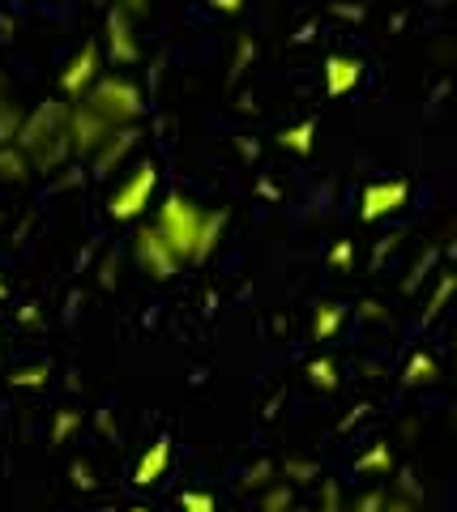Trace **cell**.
Masks as SVG:
<instances>
[{"label":"cell","mask_w":457,"mask_h":512,"mask_svg":"<svg viewBox=\"0 0 457 512\" xmlns=\"http://www.w3.org/2000/svg\"><path fill=\"white\" fill-rule=\"evenodd\" d=\"M150 227L163 235V244L176 252V261L201 265V261H210V252L218 248V239H223L227 214L201 210V205L193 197H184V192H167Z\"/></svg>","instance_id":"obj_1"},{"label":"cell","mask_w":457,"mask_h":512,"mask_svg":"<svg viewBox=\"0 0 457 512\" xmlns=\"http://www.w3.org/2000/svg\"><path fill=\"white\" fill-rule=\"evenodd\" d=\"M82 103L112 128H129L141 116V90L129 77H99V82L82 94Z\"/></svg>","instance_id":"obj_2"},{"label":"cell","mask_w":457,"mask_h":512,"mask_svg":"<svg viewBox=\"0 0 457 512\" xmlns=\"http://www.w3.org/2000/svg\"><path fill=\"white\" fill-rule=\"evenodd\" d=\"M154 188H159V167H154V163H137L120 180V188L107 197V214H112L116 222L141 218V214L150 210V201H154Z\"/></svg>","instance_id":"obj_3"},{"label":"cell","mask_w":457,"mask_h":512,"mask_svg":"<svg viewBox=\"0 0 457 512\" xmlns=\"http://www.w3.org/2000/svg\"><path fill=\"white\" fill-rule=\"evenodd\" d=\"M406 201H411V184L406 180H376L364 188V197H359V218L364 222L389 218V214H398Z\"/></svg>","instance_id":"obj_4"},{"label":"cell","mask_w":457,"mask_h":512,"mask_svg":"<svg viewBox=\"0 0 457 512\" xmlns=\"http://www.w3.org/2000/svg\"><path fill=\"white\" fill-rule=\"evenodd\" d=\"M133 252H137V265H141V269H150L154 278H171V274L180 269L176 252L163 244V235L154 231V227H137V235H133Z\"/></svg>","instance_id":"obj_5"},{"label":"cell","mask_w":457,"mask_h":512,"mask_svg":"<svg viewBox=\"0 0 457 512\" xmlns=\"http://www.w3.org/2000/svg\"><path fill=\"white\" fill-rule=\"evenodd\" d=\"M99 43H82V52L69 60V69L60 73V90H65V99H82V94L99 82Z\"/></svg>","instance_id":"obj_6"},{"label":"cell","mask_w":457,"mask_h":512,"mask_svg":"<svg viewBox=\"0 0 457 512\" xmlns=\"http://www.w3.org/2000/svg\"><path fill=\"white\" fill-rule=\"evenodd\" d=\"M107 56H112V64H120V69L137 60V39H133V26H129V13L124 9L107 13Z\"/></svg>","instance_id":"obj_7"},{"label":"cell","mask_w":457,"mask_h":512,"mask_svg":"<svg viewBox=\"0 0 457 512\" xmlns=\"http://www.w3.org/2000/svg\"><path fill=\"white\" fill-rule=\"evenodd\" d=\"M359 77H364V60H355V56H329L325 60V94L329 99L351 94L359 86Z\"/></svg>","instance_id":"obj_8"},{"label":"cell","mask_w":457,"mask_h":512,"mask_svg":"<svg viewBox=\"0 0 457 512\" xmlns=\"http://www.w3.org/2000/svg\"><path fill=\"white\" fill-rule=\"evenodd\" d=\"M171 466V440H154L146 453H141L137 461V470H133V483L137 487H154V483H163V474Z\"/></svg>","instance_id":"obj_9"},{"label":"cell","mask_w":457,"mask_h":512,"mask_svg":"<svg viewBox=\"0 0 457 512\" xmlns=\"http://www.w3.org/2000/svg\"><path fill=\"white\" fill-rule=\"evenodd\" d=\"M312 137H317V120H299V124H291V128H282V133H278V146L304 158V154H312Z\"/></svg>","instance_id":"obj_10"},{"label":"cell","mask_w":457,"mask_h":512,"mask_svg":"<svg viewBox=\"0 0 457 512\" xmlns=\"http://www.w3.org/2000/svg\"><path fill=\"white\" fill-rule=\"evenodd\" d=\"M342 303H321V308H317V316H312V338H317V342H329V338H334V333L342 329Z\"/></svg>","instance_id":"obj_11"},{"label":"cell","mask_w":457,"mask_h":512,"mask_svg":"<svg viewBox=\"0 0 457 512\" xmlns=\"http://www.w3.org/2000/svg\"><path fill=\"white\" fill-rule=\"evenodd\" d=\"M406 384H428V380H436V359L432 355H415L411 363H406V376H402Z\"/></svg>","instance_id":"obj_12"},{"label":"cell","mask_w":457,"mask_h":512,"mask_svg":"<svg viewBox=\"0 0 457 512\" xmlns=\"http://www.w3.org/2000/svg\"><path fill=\"white\" fill-rule=\"evenodd\" d=\"M176 504H180V512H218L210 491H180Z\"/></svg>","instance_id":"obj_13"},{"label":"cell","mask_w":457,"mask_h":512,"mask_svg":"<svg viewBox=\"0 0 457 512\" xmlns=\"http://www.w3.org/2000/svg\"><path fill=\"white\" fill-rule=\"evenodd\" d=\"M355 466L364 470V474H372V470H385V474H389V470H393V453H389V444H376L372 453H364V457L355 461Z\"/></svg>","instance_id":"obj_14"},{"label":"cell","mask_w":457,"mask_h":512,"mask_svg":"<svg viewBox=\"0 0 457 512\" xmlns=\"http://www.w3.org/2000/svg\"><path fill=\"white\" fill-rule=\"evenodd\" d=\"M308 376H312L317 389H338V367L329 363V359H312L308 363Z\"/></svg>","instance_id":"obj_15"},{"label":"cell","mask_w":457,"mask_h":512,"mask_svg":"<svg viewBox=\"0 0 457 512\" xmlns=\"http://www.w3.org/2000/svg\"><path fill=\"white\" fill-rule=\"evenodd\" d=\"M0 180H26V158H22V150L9 158V146H0Z\"/></svg>","instance_id":"obj_16"},{"label":"cell","mask_w":457,"mask_h":512,"mask_svg":"<svg viewBox=\"0 0 457 512\" xmlns=\"http://www.w3.org/2000/svg\"><path fill=\"white\" fill-rule=\"evenodd\" d=\"M43 380H47V367H22V372H13V376H9L13 389H39Z\"/></svg>","instance_id":"obj_17"},{"label":"cell","mask_w":457,"mask_h":512,"mask_svg":"<svg viewBox=\"0 0 457 512\" xmlns=\"http://www.w3.org/2000/svg\"><path fill=\"white\" fill-rule=\"evenodd\" d=\"M18 128H22L18 111H9V107H5V99H0V146H9V141L18 137Z\"/></svg>","instance_id":"obj_18"},{"label":"cell","mask_w":457,"mask_h":512,"mask_svg":"<svg viewBox=\"0 0 457 512\" xmlns=\"http://www.w3.org/2000/svg\"><path fill=\"white\" fill-rule=\"evenodd\" d=\"M329 265H334V269H351L355 265V244H351V239H338V244L329 248Z\"/></svg>","instance_id":"obj_19"},{"label":"cell","mask_w":457,"mask_h":512,"mask_svg":"<svg viewBox=\"0 0 457 512\" xmlns=\"http://www.w3.org/2000/svg\"><path fill=\"white\" fill-rule=\"evenodd\" d=\"M381 504H385V495L381 491H368V495H359V500L346 508V512H381Z\"/></svg>","instance_id":"obj_20"},{"label":"cell","mask_w":457,"mask_h":512,"mask_svg":"<svg viewBox=\"0 0 457 512\" xmlns=\"http://www.w3.org/2000/svg\"><path fill=\"white\" fill-rule=\"evenodd\" d=\"M77 423H82V414H73V410L60 414V419H56V444H65V440H69V431H73Z\"/></svg>","instance_id":"obj_21"},{"label":"cell","mask_w":457,"mask_h":512,"mask_svg":"<svg viewBox=\"0 0 457 512\" xmlns=\"http://www.w3.org/2000/svg\"><path fill=\"white\" fill-rule=\"evenodd\" d=\"M445 295H449V278L436 286V295H432V303H428V312H423V320H432V316L440 312V303H445Z\"/></svg>","instance_id":"obj_22"},{"label":"cell","mask_w":457,"mask_h":512,"mask_svg":"<svg viewBox=\"0 0 457 512\" xmlns=\"http://www.w3.org/2000/svg\"><path fill=\"white\" fill-rule=\"evenodd\" d=\"M270 512H278V508H291V491H274L270 495V504H265Z\"/></svg>","instance_id":"obj_23"},{"label":"cell","mask_w":457,"mask_h":512,"mask_svg":"<svg viewBox=\"0 0 457 512\" xmlns=\"http://www.w3.org/2000/svg\"><path fill=\"white\" fill-rule=\"evenodd\" d=\"M381 512H419V508H415L411 500H385V504H381Z\"/></svg>","instance_id":"obj_24"},{"label":"cell","mask_w":457,"mask_h":512,"mask_svg":"<svg viewBox=\"0 0 457 512\" xmlns=\"http://www.w3.org/2000/svg\"><path fill=\"white\" fill-rule=\"evenodd\" d=\"M210 5H214L218 13H240V9H244V0H210Z\"/></svg>","instance_id":"obj_25"},{"label":"cell","mask_w":457,"mask_h":512,"mask_svg":"<svg viewBox=\"0 0 457 512\" xmlns=\"http://www.w3.org/2000/svg\"><path fill=\"white\" fill-rule=\"evenodd\" d=\"M73 483H77V487H94V478H90L86 466H73Z\"/></svg>","instance_id":"obj_26"},{"label":"cell","mask_w":457,"mask_h":512,"mask_svg":"<svg viewBox=\"0 0 457 512\" xmlns=\"http://www.w3.org/2000/svg\"><path fill=\"white\" fill-rule=\"evenodd\" d=\"M141 5H146V0H116V9H124V13H129V9H141Z\"/></svg>","instance_id":"obj_27"},{"label":"cell","mask_w":457,"mask_h":512,"mask_svg":"<svg viewBox=\"0 0 457 512\" xmlns=\"http://www.w3.org/2000/svg\"><path fill=\"white\" fill-rule=\"evenodd\" d=\"M5 295H9V286H5V282H0V299H5Z\"/></svg>","instance_id":"obj_28"},{"label":"cell","mask_w":457,"mask_h":512,"mask_svg":"<svg viewBox=\"0 0 457 512\" xmlns=\"http://www.w3.org/2000/svg\"><path fill=\"white\" fill-rule=\"evenodd\" d=\"M129 512H150V508H141V504H133V508H129Z\"/></svg>","instance_id":"obj_29"}]
</instances>
